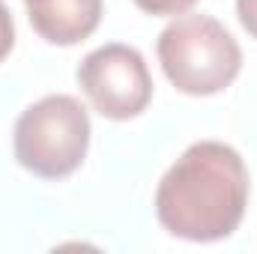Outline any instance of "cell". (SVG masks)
<instances>
[{
    "mask_svg": "<svg viewBox=\"0 0 257 254\" xmlns=\"http://www.w3.org/2000/svg\"><path fill=\"white\" fill-rule=\"evenodd\" d=\"M248 191V168L233 147L197 141L162 177L156 215L162 227L180 239L215 242L239 227Z\"/></svg>",
    "mask_w": 257,
    "mask_h": 254,
    "instance_id": "1",
    "label": "cell"
},
{
    "mask_svg": "<svg viewBox=\"0 0 257 254\" xmlns=\"http://www.w3.org/2000/svg\"><path fill=\"white\" fill-rule=\"evenodd\" d=\"M156 51L168 81L186 96H215L242 69V51L227 27L197 12L177 15L159 33Z\"/></svg>",
    "mask_w": 257,
    "mask_h": 254,
    "instance_id": "2",
    "label": "cell"
},
{
    "mask_svg": "<svg viewBox=\"0 0 257 254\" xmlns=\"http://www.w3.org/2000/svg\"><path fill=\"white\" fill-rule=\"evenodd\" d=\"M12 147L24 171L42 180H63L81 168L90 147L87 108L66 93L33 102L15 123Z\"/></svg>",
    "mask_w": 257,
    "mask_h": 254,
    "instance_id": "3",
    "label": "cell"
},
{
    "mask_svg": "<svg viewBox=\"0 0 257 254\" xmlns=\"http://www.w3.org/2000/svg\"><path fill=\"white\" fill-rule=\"evenodd\" d=\"M78 84L90 105L108 120H132L153 99V78L138 48L111 42L90 51L78 66Z\"/></svg>",
    "mask_w": 257,
    "mask_h": 254,
    "instance_id": "4",
    "label": "cell"
},
{
    "mask_svg": "<svg viewBox=\"0 0 257 254\" xmlns=\"http://www.w3.org/2000/svg\"><path fill=\"white\" fill-rule=\"evenodd\" d=\"M33 30L51 45H78L102 21V0H24Z\"/></svg>",
    "mask_w": 257,
    "mask_h": 254,
    "instance_id": "5",
    "label": "cell"
},
{
    "mask_svg": "<svg viewBox=\"0 0 257 254\" xmlns=\"http://www.w3.org/2000/svg\"><path fill=\"white\" fill-rule=\"evenodd\" d=\"M192 3L194 0H135V6L147 15H183Z\"/></svg>",
    "mask_w": 257,
    "mask_h": 254,
    "instance_id": "6",
    "label": "cell"
},
{
    "mask_svg": "<svg viewBox=\"0 0 257 254\" xmlns=\"http://www.w3.org/2000/svg\"><path fill=\"white\" fill-rule=\"evenodd\" d=\"M12 45H15V24H12V15H9L6 3L0 0V63L9 57Z\"/></svg>",
    "mask_w": 257,
    "mask_h": 254,
    "instance_id": "7",
    "label": "cell"
},
{
    "mask_svg": "<svg viewBox=\"0 0 257 254\" xmlns=\"http://www.w3.org/2000/svg\"><path fill=\"white\" fill-rule=\"evenodd\" d=\"M236 15L245 33L257 39V0H236Z\"/></svg>",
    "mask_w": 257,
    "mask_h": 254,
    "instance_id": "8",
    "label": "cell"
}]
</instances>
